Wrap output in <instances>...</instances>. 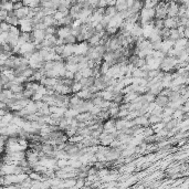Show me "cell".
<instances>
[{
  "instance_id": "cell-1",
  "label": "cell",
  "mask_w": 189,
  "mask_h": 189,
  "mask_svg": "<svg viewBox=\"0 0 189 189\" xmlns=\"http://www.w3.org/2000/svg\"><path fill=\"white\" fill-rule=\"evenodd\" d=\"M154 103L156 105H158V106H160V107L164 108L168 105V103H169V99H168V96H166V95H164V94H160V93H159L158 95H156V96H155Z\"/></svg>"
},
{
  "instance_id": "cell-2",
  "label": "cell",
  "mask_w": 189,
  "mask_h": 189,
  "mask_svg": "<svg viewBox=\"0 0 189 189\" xmlns=\"http://www.w3.org/2000/svg\"><path fill=\"white\" fill-rule=\"evenodd\" d=\"M164 28L167 29L177 28V17H166L164 19Z\"/></svg>"
},
{
  "instance_id": "cell-3",
  "label": "cell",
  "mask_w": 189,
  "mask_h": 189,
  "mask_svg": "<svg viewBox=\"0 0 189 189\" xmlns=\"http://www.w3.org/2000/svg\"><path fill=\"white\" fill-rule=\"evenodd\" d=\"M28 12H29V7H27V6H23V7H21L20 9L13 10V13H15V15L18 18V19H23V18H26L28 15Z\"/></svg>"
},
{
  "instance_id": "cell-4",
  "label": "cell",
  "mask_w": 189,
  "mask_h": 189,
  "mask_svg": "<svg viewBox=\"0 0 189 189\" xmlns=\"http://www.w3.org/2000/svg\"><path fill=\"white\" fill-rule=\"evenodd\" d=\"M63 40V44H76V37L73 35L72 33L66 35L64 38H62Z\"/></svg>"
},
{
  "instance_id": "cell-5",
  "label": "cell",
  "mask_w": 189,
  "mask_h": 189,
  "mask_svg": "<svg viewBox=\"0 0 189 189\" xmlns=\"http://www.w3.org/2000/svg\"><path fill=\"white\" fill-rule=\"evenodd\" d=\"M117 13V10H116L115 6H106L104 10V15H107L110 18H112Z\"/></svg>"
},
{
  "instance_id": "cell-6",
  "label": "cell",
  "mask_w": 189,
  "mask_h": 189,
  "mask_svg": "<svg viewBox=\"0 0 189 189\" xmlns=\"http://www.w3.org/2000/svg\"><path fill=\"white\" fill-rule=\"evenodd\" d=\"M1 9H4V11H7V12L13 11V2H11L10 0H6V1L2 2Z\"/></svg>"
},
{
  "instance_id": "cell-7",
  "label": "cell",
  "mask_w": 189,
  "mask_h": 189,
  "mask_svg": "<svg viewBox=\"0 0 189 189\" xmlns=\"http://www.w3.org/2000/svg\"><path fill=\"white\" fill-rule=\"evenodd\" d=\"M10 24L9 23H7L6 21H2V22H0V30L1 31H6V32H9V30H10Z\"/></svg>"
},
{
  "instance_id": "cell-8",
  "label": "cell",
  "mask_w": 189,
  "mask_h": 189,
  "mask_svg": "<svg viewBox=\"0 0 189 189\" xmlns=\"http://www.w3.org/2000/svg\"><path fill=\"white\" fill-rule=\"evenodd\" d=\"M24 4H22V1H19V2H15L13 4V10H17V9H20L21 7H23Z\"/></svg>"
},
{
  "instance_id": "cell-9",
  "label": "cell",
  "mask_w": 189,
  "mask_h": 189,
  "mask_svg": "<svg viewBox=\"0 0 189 189\" xmlns=\"http://www.w3.org/2000/svg\"><path fill=\"white\" fill-rule=\"evenodd\" d=\"M10 1H11V2H13V4H15V2H19V1H22V0H10Z\"/></svg>"
},
{
  "instance_id": "cell-10",
  "label": "cell",
  "mask_w": 189,
  "mask_h": 189,
  "mask_svg": "<svg viewBox=\"0 0 189 189\" xmlns=\"http://www.w3.org/2000/svg\"><path fill=\"white\" fill-rule=\"evenodd\" d=\"M1 6H2V2H1V1H0V9H1Z\"/></svg>"
}]
</instances>
